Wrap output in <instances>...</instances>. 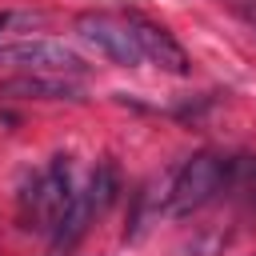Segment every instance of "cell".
I'll return each mask as SVG.
<instances>
[{"instance_id":"10","label":"cell","mask_w":256,"mask_h":256,"mask_svg":"<svg viewBox=\"0 0 256 256\" xmlns=\"http://www.w3.org/2000/svg\"><path fill=\"white\" fill-rule=\"evenodd\" d=\"M232 12L252 28V36H256V0H232Z\"/></svg>"},{"instance_id":"1","label":"cell","mask_w":256,"mask_h":256,"mask_svg":"<svg viewBox=\"0 0 256 256\" xmlns=\"http://www.w3.org/2000/svg\"><path fill=\"white\" fill-rule=\"evenodd\" d=\"M228 180H232V160H228V156L196 152V156H188V160L176 168V176H172V184H168V192H164V212H168V216H192V212L204 208L216 192H224Z\"/></svg>"},{"instance_id":"7","label":"cell","mask_w":256,"mask_h":256,"mask_svg":"<svg viewBox=\"0 0 256 256\" xmlns=\"http://www.w3.org/2000/svg\"><path fill=\"white\" fill-rule=\"evenodd\" d=\"M92 204H88V196L84 192H76V200L68 204V212L56 220V228H52V256H60V252H68L84 232H88V224H92Z\"/></svg>"},{"instance_id":"9","label":"cell","mask_w":256,"mask_h":256,"mask_svg":"<svg viewBox=\"0 0 256 256\" xmlns=\"http://www.w3.org/2000/svg\"><path fill=\"white\" fill-rule=\"evenodd\" d=\"M228 184L256 188V156H236V160H232V180H228Z\"/></svg>"},{"instance_id":"11","label":"cell","mask_w":256,"mask_h":256,"mask_svg":"<svg viewBox=\"0 0 256 256\" xmlns=\"http://www.w3.org/2000/svg\"><path fill=\"white\" fill-rule=\"evenodd\" d=\"M4 28H8V12H0V32H4Z\"/></svg>"},{"instance_id":"6","label":"cell","mask_w":256,"mask_h":256,"mask_svg":"<svg viewBox=\"0 0 256 256\" xmlns=\"http://www.w3.org/2000/svg\"><path fill=\"white\" fill-rule=\"evenodd\" d=\"M0 96H12V100H84V88L68 76H12L0 84Z\"/></svg>"},{"instance_id":"2","label":"cell","mask_w":256,"mask_h":256,"mask_svg":"<svg viewBox=\"0 0 256 256\" xmlns=\"http://www.w3.org/2000/svg\"><path fill=\"white\" fill-rule=\"evenodd\" d=\"M76 188H72L68 156H52V164L40 176H32V184L20 192V220L24 228H56V220L68 212Z\"/></svg>"},{"instance_id":"8","label":"cell","mask_w":256,"mask_h":256,"mask_svg":"<svg viewBox=\"0 0 256 256\" xmlns=\"http://www.w3.org/2000/svg\"><path fill=\"white\" fill-rule=\"evenodd\" d=\"M84 196H88V204H92V212H96V216H100V212H108V208H112V200L120 196V168H116L112 160H100V164L92 168V180H88Z\"/></svg>"},{"instance_id":"4","label":"cell","mask_w":256,"mask_h":256,"mask_svg":"<svg viewBox=\"0 0 256 256\" xmlns=\"http://www.w3.org/2000/svg\"><path fill=\"white\" fill-rule=\"evenodd\" d=\"M76 32H80V40H88L100 56H108L120 68L144 64V52L136 44V32H132L128 16H116V12H80L76 16Z\"/></svg>"},{"instance_id":"3","label":"cell","mask_w":256,"mask_h":256,"mask_svg":"<svg viewBox=\"0 0 256 256\" xmlns=\"http://www.w3.org/2000/svg\"><path fill=\"white\" fill-rule=\"evenodd\" d=\"M0 64L28 76H84L88 72V60L80 52H72L60 40H40V36L0 44Z\"/></svg>"},{"instance_id":"5","label":"cell","mask_w":256,"mask_h":256,"mask_svg":"<svg viewBox=\"0 0 256 256\" xmlns=\"http://www.w3.org/2000/svg\"><path fill=\"white\" fill-rule=\"evenodd\" d=\"M124 16H128V24H132V32H136V44H140L144 60H152V64H156L160 72H168V76H188L192 60H188L184 44H180L164 24H156V20L140 16V12H124Z\"/></svg>"}]
</instances>
